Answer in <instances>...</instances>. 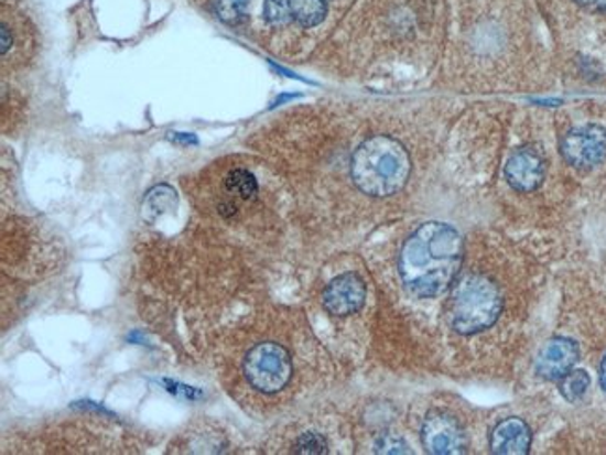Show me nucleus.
I'll return each instance as SVG.
<instances>
[{"mask_svg":"<svg viewBox=\"0 0 606 455\" xmlns=\"http://www.w3.org/2000/svg\"><path fill=\"white\" fill-rule=\"evenodd\" d=\"M463 261L459 231L444 223H425L407 239L400 277L416 297H436L454 284Z\"/></svg>","mask_w":606,"mask_h":455,"instance_id":"f257e3e1","label":"nucleus"},{"mask_svg":"<svg viewBox=\"0 0 606 455\" xmlns=\"http://www.w3.org/2000/svg\"><path fill=\"white\" fill-rule=\"evenodd\" d=\"M411 174V158L398 140L376 134L364 140L353 153L351 177L364 195L385 198L405 187Z\"/></svg>","mask_w":606,"mask_h":455,"instance_id":"f03ea898","label":"nucleus"},{"mask_svg":"<svg viewBox=\"0 0 606 455\" xmlns=\"http://www.w3.org/2000/svg\"><path fill=\"white\" fill-rule=\"evenodd\" d=\"M502 312V295L497 285L481 274L461 280L452 299V325L461 334L481 333L491 327Z\"/></svg>","mask_w":606,"mask_h":455,"instance_id":"7ed1b4c3","label":"nucleus"},{"mask_svg":"<svg viewBox=\"0 0 606 455\" xmlns=\"http://www.w3.org/2000/svg\"><path fill=\"white\" fill-rule=\"evenodd\" d=\"M245 376L260 392L266 394L279 392L293 376L290 353L273 342L258 344L245 358Z\"/></svg>","mask_w":606,"mask_h":455,"instance_id":"20e7f679","label":"nucleus"},{"mask_svg":"<svg viewBox=\"0 0 606 455\" xmlns=\"http://www.w3.org/2000/svg\"><path fill=\"white\" fill-rule=\"evenodd\" d=\"M560 153L581 171H589L606 161V129L600 126H582L571 129L560 140Z\"/></svg>","mask_w":606,"mask_h":455,"instance_id":"39448f33","label":"nucleus"},{"mask_svg":"<svg viewBox=\"0 0 606 455\" xmlns=\"http://www.w3.org/2000/svg\"><path fill=\"white\" fill-rule=\"evenodd\" d=\"M422 443L430 454H465L467 449V438L459 422L441 411H433L424 420Z\"/></svg>","mask_w":606,"mask_h":455,"instance_id":"423d86ee","label":"nucleus"},{"mask_svg":"<svg viewBox=\"0 0 606 455\" xmlns=\"http://www.w3.org/2000/svg\"><path fill=\"white\" fill-rule=\"evenodd\" d=\"M328 0H266L263 15L271 25L317 26L327 15Z\"/></svg>","mask_w":606,"mask_h":455,"instance_id":"0eeeda50","label":"nucleus"},{"mask_svg":"<svg viewBox=\"0 0 606 455\" xmlns=\"http://www.w3.org/2000/svg\"><path fill=\"white\" fill-rule=\"evenodd\" d=\"M366 301V284L355 273H346L334 279L323 293V304L328 314L346 317L357 314Z\"/></svg>","mask_w":606,"mask_h":455,"instance_id":"6e6552de","label":"nucleus"},{"mask_svg":"<svg viewBox=\"0 0 606 455\" xmlns=\"http://www.w3.org/2000/svg\"><path fill=\"white\" fill-rule=\"evenodd\" d=\"M506 180L519 193H530L545 180V159L533 148H519L506 163Z\"/></svg>","mask_w":606,"mask_h":455,"instance_id":"1a4fd4ad","label":"nucleus"},{"mask_svg":"<svg viewBox=\"0 0 606 455\" xmlns=\"http://www.w3.org/2000/svg\"><path fill=\"white\" fill-rule=\"evenodd\" d=\"M581 351L575 342L570 338H552L543 349H541L535 371L538 376L547 381H560L562 377L567 376L576 362H578Z\"/></svg>","mask_w":606,"mask_h":455,"instance_id":"9d476101","label":"nucleus"},{"mask_svg":"<svg viewBox=\"0 0 606 455\" xmlns=\"http://www.w3.org/2000/svg\"><path fill=\"white\" fill-rule=\"evenodd\" d=\"M532 446V431L521 419L502 420L491 433V452L500 455H524Z\"/></svg>","mask_w":606,"mask_h":455,"instance_id":"9b49d317","label":"nucleus"},{"mask_svg":"<svg viewBox=\"0 0 606 455\" xmlns=\"http://www.w3.org/2000/svg\"><path fill=\"white\" fill-rule=\"evenodd\" d=\"M176 206V191L170 187V185H158V187H153L145 195L144 202H142V217L148 223H153V220L163 217L166 213L174 212Z\"/></svg>","mask_w":606,"mask_h":455,"instance_id":"f8f14e48","label":"nucleus"},{"mask_svg":"<svg viewBox=\"0 0 606 455\" xmlns=\"http://www.w3.org/2000/svg\"><path fill=\"white\" fill-rule=\"evenodd\" d=\"M225 187L231 196L241 201H252L258 195V182L256 177L245 169L231 171L225 180Z\"/></svg>","mask_w":606,"mask_h":455,"instance_id":"ddd939ff","label":"nucleus"},{"mask_svg":"<svg viewBox=\"0 0 606 455\" xmlns=\"http://www.w3.org/2000/svg\"><path fill=\"white\" fill-rule=\"evenodd\" d=\"M588 387L589 376L584 370H571L567 376L560 379V392L571 403L581 400L582 396L586 394Z\"/></svg>","mask_w":606,"mask_h":455,"instance_id":"4468645a","label":"nucleus"},{"mask_svg":"<svg viewBox=\"0 0 606 455\" xmlns=\"http://www.w3.org/2000/svg\"><path fill=\"white\" fill-rule=\"evenodd\" d=\"M249 0H217V15L228 25H237L245 19Z\"/></svg>","mask_w":606,"mask_h":455,"instance_id":"2eb2a0df","label":"nucleus"},{"mask_svg":"<svg viewBox=\"0 0 606 455\" xmlns=\"http://www.w3.org/2000/svg\"><path fill=\"white\" fill-rule=\"evenodd\" d=\"M293 452L309 455L327 454V441L320 433H304L297 438Z\"/></svg>","mask_w":606,"mask_h":455,"instance_id":"dca6fc26","label":"nucleus"},{"mask_svg":"<svg viewBox=\"0 0 606 455\" xmlns=\"http://www.w3.org/2000/svg\"><path fill=\"white\" fill-rule=\"evenodd\" d=\"M376 452L379 454H407V444L394 435H382L377 438Z\"/></svg>","mask_w":606,"mask_h":455,"instance_id":"f3484780","label":"nucleus"},{"mask_svg":"<svg viewBox=\"0 0 606 455\" xmlns=\"http://www.w3.org/2000/svg\"><path fill=\"white\" fill-rule=\"evenodd\" d=\"M12 32L8 31L7 23H2V56H4V58L8 56V51L12 50Z\"/></svg>","mask_w":606,"mask_h":455,"instance_id":"a211bd4d","label":"nucleus"},{"mask_svg":"<svg viewBox=\"0 0 606 455\" xmlns=\"http://www.w3.org/2000/svg\"><path fill=\"white\" fill-rule=\"evenodd\" d=\"M575 2L589 10H600V12L606 10V0H575Z\"/></svg>","mask_w":606,"mask_h":455,"instance_id":"6ab92c4d","label":"nucleus"},{"mask_svg":"<svg viewBox=\"0 0 606 455\" xmlns=\"http://www.w3.org/2000/svg\"><path fill=\"white\" fill-rule=\"evenodd\" d=\"M172 140L183 142V144H196V139H194L193 134L172 133Z\"/></svg>","mask_w":606,"mask_h":455,"instance_id":"aec40b11","label":"nucleus"},{"mask_svg":"<svg viewBox=\"0 0 606 455\" xmlns=\"http://www.w3.org/2000/svg\"><path fill=\"white\" fill-rule=\"evenodd\" d=\"M600 384L606 390V357L603 358V365H600Z\"/></svg>","mask_w":606,"mask_h":455,"instance_id":"412c9836","label":"nucleus"}]
</instances>
